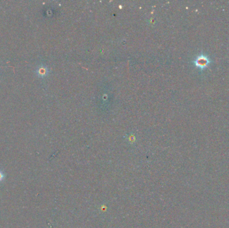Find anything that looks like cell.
Instances as JSON below:
<instances>
[{"mask_svg": "<svg viewBox=\"0 0 229 228\" xmlns=\"http://www.w3.org/2000/svg\"><path fill=\"white\" fill-rule=\"evenodd\" d=\"M5 177V175L4 174V173L3 172L1 169H0V183L2 182V181L4 180Z\"/></svg>", "mask_w": 229, "mask_h": 228, "instance_id": "7a4b0ae2", "label": "cell"}, {"mask_svg": "<svg viewBox=\"0 0 229 228\" xmlns=\"http://www.w3.org/2000/svg\"><path fill=\"white\" fill-rule=\"evenodd\" d=\"M211 62L212 60L209 58L208 56L205 55V54H200L195 58L194 60V64L196 67L202 70L208 67L209 64L211 63Z\"/></svg>", "mask_w": 229, "mask_h": 228, "instance_id": "6da1fadb", "label": "cell"}]
</instances>
